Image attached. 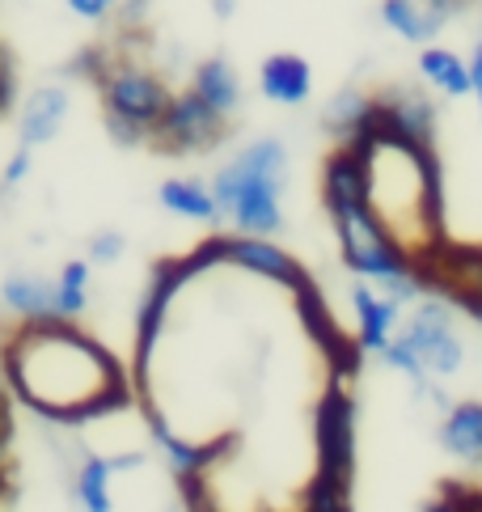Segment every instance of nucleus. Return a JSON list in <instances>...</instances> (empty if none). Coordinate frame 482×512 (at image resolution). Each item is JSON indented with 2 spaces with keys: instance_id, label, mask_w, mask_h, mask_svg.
<instances>
[{
  "instance_id": "obj_1",
  "label": "nucleus",
  "mask_w": 482,
  "mask_h": 512,
  "mask_svg": "<svg viewBox=\"0 0 482 512\" xmlns=\"http://www.w3.org/2000/svg\"><path fill=\"white\" fill-rule=\"evenodd\" d=\"M0 369L30 411L60 424H85L132 402L123 364L64 318L17 322L0 347Z\"/></svg>"
},
{
  "instance_id": "obj_2",
  "label": "nucleus",
  "mask_w": 482,
  "mask_h": 512,
  "mask_svg": "<svg viewBox=\"0 0 482 512\" xmlns=\"http://www.w3.org/2000/svg\"><path fill=\"white\" fill-rule=\"evenodd\" d=\"M284 170H288V157L280 140H254L250 149H241L212 182L220 216H229L237 233H250V237L280 233Z\"/></svg>"
},
{
  "instance_id": "obj_3",
  "label": "nucleus",
  "mask_w": 482,
  "mask_h": 512,
  "mask_svg": "<svg viewBox=\"0 0 482 512\" xmlns=\"http://www.w3.org/2000/svg\"><path fill=\"white\" fill-rule=\"evenodd\" d=\"M98 89H102L106 119L136 127V132H144L148 140H153V127L161 123V115L170 111V102H174V89L165 85L153 68L127 64V60L110 64L98 77Z\"/></svg>"
},
{
  "instance_id": "obj_4",
  "label": "nucleus",
  "mask_w": 482,
  "mask_h": 512,
  "mask_svg": "<svg viewBox=\"0 0 482 512\" xmlns=\"http://www.w3.org/2000/svg\"><path fill=\"white\" fill-rule=\"evenodd\" d=\"M313 445H318V474L351 483L356 479V398L347 377H335L313 411Z\"/></svg>"
},
{
  "instance_id": "obj_5",
  "label": "nucleus",
  "mask_w": 482,
  "mask_h": 512,
  "mask_svg": "<svg viewBox=\"0 0 482 512\" xmlns=\"http://www.w3.org/2000/svg\"><path fill=\"white\" fill-rule=\"evenodd\" d=\"M199 267L191 263V254L182 259H165L157 271H153V284H148L144 301H140V314H136V360H132V381L136 390L144 394L148 390V364H153V352L161 343V331H165V318H170V305L178 297V288L195 280Z\"/></svg>"
},
{
  "instance_id": "obj_6",
  "label": "nucleus",
  "mask_w": 482,
  "mask_h": 512,
  "mask_svg": "<svg viewBox=\"0 0 482 512\" xmlns=\"http://www.w3.org/2000/svg\"><path fill=\"white\" fill-rule=\"evenodd\" d=\"M225 127L229 119L212 111L195 89H182L174 94L170 111L161 115V123L153 127V149L157 153H174V157H187V153H212L220 140H225Z\"/></svg>"
},
{
  "instance_id": "obj_7",
  "label": "nucleus",
  "mask_w": 482,
  "mask_h": 512,
  "mask_svg": "<svg viewBox=\"0 0 482 512\" xmlns=\"http://www.w3.org/2000/svg\"><path fill=\"white\" fill-rule=\"evenodd\" d=\"M402 335L415 347V356L423 369H428V377H453L461 364H466V347H461V339L453 331L449 301H440V297L419 301L411 322L402 326Z\"/></svg>"
},
{
  "instance_id": "obj_8",
  "label": "nucleus",
  "mask_w": 482,
  "mask_h": 512,
  "mask_svg": "<svg viewBox=\"0 0 482 512\" xmlns=\"http://www.w3.org/2000/svg\"><path fill=\"white\" fill-rule=\"evenodd\" d=\"M292 297H296V318H301V326L309 331V339L330 356V364H335V373H339V377H351V373L360 369L364 347H360V343H351V339L339 331V322L330 318V305H326V297H322V288L309 280V284L296 288Z\"/></svg>"
},
{
  "instance_id": "obj_9",
  "label": "nucleus",
  "mask_w": 482,
  "mask_h": 512,
  "mask_svg": "<svg viewBox=\"0 0 482 512\" xmlns=\"http://www.w3.org/2000/svg\"><path fill=\"white\" fill-rule=\"evenodd\" d=\"M322 199H326L330 216L373 204V170H368V157L356 153L351 144H339L322 166Z\"/></svg>"
},
{
  "instance_id": "obj_10",
  "label": "nucleus",
  "mask_w": 482,
  "mask_h": 512,
  "mask_svg": "<svg viewBox=\"0 0 482 512\" xmlns=\"http://www.w3.org/2000/svg\"><path fill=\"white\" fill-rule=\"evenodd\" d=\"M229 263L241 271H254L271 284H284L288 292H296L301 284H309V271L292 259L284 246H275L271 237H250V233H233L229 237Z\"/></svg>"
},
{
  "instance_id": "obj_11",
  "label": "nucleus",
  "mask_w": 482,
  "mask_h": 512,
  "mask_svg": "<svg viewBox=\"0 0 482 512\" xmlns=\"http://www.w3.org/2000/svg\"><path fill=\"white\" fill-rule=\"evenodd\" d=\"M377 111H381V132L385 136H398V140H411V144H432V136H436V106L423 94L398 89V94L377 98Z\"/></svg>"
},
{
  "instance_id": "obj_12",
  "label": "nucleus",
  "mask_w": 482,
  "mask_h": 512,
  "mask_svg": "<svg viewBox=\"0 0 482 512\" xmlns=\"http://www.w3.org/2000/svg\"><path fill=\"white\" fill-rule=\"evenodd\" d=\"M148 432H153L157 449L165 453V462L174 466L178 479H203L212 462H220V453H225L229 441H216V445H195V441H182V436L165 424L161 411H148Z\"/></svg>"
},
{
  "instance_id": "obj_13",
  "label": "nucleus",
  "mask_w": 482,
  "mask_h": 512,
  "mask_svg": "<svg viewBox=\"0 0 482 512\" xmlns=\"http://www.w3.org/2000/svg\"><path fill=\"white\" fill-rule=\"evenodd\" d=\"M351 309H356V343L364 352H385V343L394 339L398 331V301L394 297H381L368 284L351 288Z\"/></svg>"
},
{
  "instance_id": "obj_14",
  "label": "nucleus",
  "mask_w": 482,
  "mask_h": 512,
  "mask_svg": "<svg viewBox=\"0 0 482 512\" xmlns=\"http://www.w3.org/2000/svg\"><path fill=\"white\" fill-rule=\"evenodd\" d=\"M258 85H263V98L280 102V106H301L313 94V68L309 60L280 51V56H267L263 72H258Z\"/></svg>"
},
{
  "instance_id": "obj_15",
  "label": "nucleus",
  "mask_w": 482,
  "mask_h": 512,
  "mask_svg": "<svg viewBox=\"0 0 482 512\" xmlns=\"http://www.w3.org/2000/svg\"><path fill=\"white\" fill-rule=\"evenodd\" d=\"M440 445L449 449L457 462L482 466V402H453L440 424Z\"/></svg>"
},
{
  "instance_id": "obj_16",
  "label": "nucleus",
  "mask_w": 482,
  "mask_h": 512,
  "mask_svg": "<svg viewBox=\"0 0 482 512\" xmlns=\"http://www.w3.org/2000/svg\"><path fill=\"white\" fill-rule=\"evenodd\" d=\"M64 115H68V89H60V85L34 89V94L26 98V106H22V144L26 149L47 144L64 127Z\"/></svg>"
},
{
  "instance_id": "obj_17",
  "label": "nucleus",
  "mask_w": 482,
  "mask_h": 512,
  "mask_svg": "<svg viewBox=\"0 0 482 512\" xmlns=\"http://www.w3.org/2000/svg\"><path fill=\"white\" fill-rule=\"evenodd\" d=\"M0 305L17 322H47L55 318V280L43 276H9L0 288Z\"/></svg>"
},
{
  "instance_id": "obj_18",
  "label": "nucleus",
  "mask_w": 482,
  "mask_h": 512,
  "mask_svg": "<svg viewBox=\"0 0 482 512\" xmlns=\"http://www.w3.org/2000/svg\"><path fill=\"white\" fill-rule=\"evenodd\" d=\"M191 89L212 106V111L225 115V119L241 106V77H237V68H233L229 60H220V56L203 60V64L195 68Z\"/></svg>"
},
{
  "instance_id": "obj_19",
  "label": "nucleus",
  "mask_w": 482,
  "mask_h": 512,
  "mask_svg": "<svg viewBox=\"0 0 482 512\" xmlns=\"http://www.w3.org/2000/svg\"><path fill=\"white\" fill-rule=\"evenodd\" d=\"M419 72L440 89V94H449V98H466V94H474L470 60H461L457 51H449V47H423Z\"/></svg>"
},
{
  "instance_id": "obj_20",
  "label": "nucleus",
  "mask_w": 482,
  "mask_h": 512,
  "mask_svg": "<svg viewBox=\"0 0 482 512\" xmlns=\"http://www.w3.org/2000/svg\"><path fill=\"white\" fill-rule=\"evenodd\" d=\"M161 208L174 212V216H187V221H216L220 216V204H216V191L203 187L195 178H170L161 182Z\"/></svg>"
},
{
  "instance_id": "obj_21",
  "label": "nucleus",
  "mask_w": 482,
  "mask_h": 512,
  "mask_svg": "<svg viewBox=\"0 0 482 512\" xmlns=\"http://www.w3.org/2000/svg\"><path fill=\"white\" fill-rule=\"evenodd\" d=\"M381 17H385L389 30L402 34L406 43H428L432 34L444 26L432 13L428 0H381Z\"/></svg>"
},
{
  "instance_id": "obj_22",
  "label": "nucleus",
  "mask_w": 482,
  "mask_h": 512,
  "mask_svg": "<svg viewBox=\"0 0 482 512\" xmlns=\"http://www.w3.org/2000/svg\"><path fill=\"white\" fill-rule=\"evenodd\" d=\"M85 305H89V263L72 259L55 276V318L77 322L85 314Z\"/></svg>"
},
{
  "instance_id": "obj_23",
  "label": "nucleus",
  "mask_w": 482,
  "mask_h": 512,
  "mask_svg": "<svg viewBox=\"0 0 482 512\" xmlns=\"http://www.w3.org/2000/svg\"><path fill=\"white\" fill-rule=\"evenodd\" d=\"M110 474H115V466H110V457H98L89 453L81 470H77V500L85 512H110L115 504H110Z\"/></svg>"
},
{
  "instance_id": "obj_24",
  "label": "nucleus",
  "mask_w": 482,
  "mask_h": 512,
  "mask_svg": "<svg viewBox=\"0 0 482 512\" xmlns=\"http://www.w3.org/2000/svg\"><path fill=\"white\" fill-rule=\"evenodd\" d=\"M301 512H351V483L313 470V479L301 496Z\"/></svg>"
},
{
  "instance_id": "obj_25",
  "label": "nucleus",
  "mask_w": 482,
  "mask_h": 512,
  "mask_svg": "<svg viewBox=\"0 0 482 512\" xmlns=\"http://www.w3.org/2000/svg\"><path fill=\"white\" fill-rule=\"evenodd\" d=\"M368 106H373V98H364V94H356V89H343V94L326 106V127L335 132L339 140H347L356 127L364 123V115H368Z\"/></svg>"
},
{
  "instance_id": "obj_26",
  "label": "nucleus",
  "mask_w": 482,
  "mask_h": 512,
  "mask_svg": "<svg viewBox=\"0 0 482 512\" xmlns=\"http://www.w3.org/2000/svg\"><path fill=\"white\" fill-rule=\"evenodd\" d=\"M123 254V237L119 233H94L89 237V259L94 263H115Z\"/></svg>"
},
{
  "instance_id": "obj_27",
  "label": "nucleus",
  "mask_w": 482,
  "mask_h": 512,
  "mask_svg": "<svg viewBox=\"0 0 482 512\" xmlns=\"http://www.w3.org/2000/svg\"><path fill=\"white\" fill-rule=\"evenodd\" d=\"M9 441H13V398H9V386L0 381V462L9 453Z\"/></svg>"
},
{
  "instance_id": "obj_28",
  "label": "nucleus",
  "mask_w": 482,
  "mask_h": 512,
  "mask_svg": "<svg viewBox=\"0 0 482 512\" xmlns=\"http://www.w3.org/2000/svg\"><path fill=\"white\" fill-rule=\"evenodd\" d=\"M115 5H119V0H68V9L77 17H85V22H102V17Z\"/></svg>"
},
{
  "instance_id": "obj_29",
  "label": "nucleus",
  "mask_w": 482,
  "mask_h": 512,
  "mask_svg": "<svg viewBox=\"0 0 482 512\" xmlns=\"http://www.w3.org/2000/svg\"><path fill=\"white\" fill-rule=\"evenodd\" d=\"M26 174H30V149L22 144V149H17V153L9 157V166H5V178H0V182H5V187H17V182H22Z\"/></svg>"
},
{
  "instance_id": "obj_30",
  "label": "nucleus",
  "mask_w": 482,
  "mask_h": 512,
  "mask_svg": "<svg viewBox=\"0 0 482 512\" xmlns=\"http://www.w3.org/2000/svg\"><path fill=\"white\" fill-rule=\"evenodd\" d=\"M9 102H13V64L0 51V111H9Z\"/></svg>"
},
{
  "instance_id": "obj_31",
  "label": "nucleus",
  "mask_w": 482,
  "mask_h": 512,
  "mask_svg": "<svg viewBox=\"0 0 482 512\" xmlns=\"http://www.w3.org/2000/svg\"><path fill=\"white\" fill-rule=\"evenodd\" d=\"M470 72H474V98H478V115H482V43H478L474 60H470Z\"/></svg>"
},
{
  "instance_id": "obj_32",
  "label": "nucleus",
  "mask_w": 482,
  "mask_h": 512,
  "mask_svg": "<svg viewBox=\"0 0 482 512\" xmlns=\"http://www.w3.org/2000/svg\"><path fill=\"white\" fill-rule=\"evenodd\" d=\"M428 5H432V13L440 17V22H449V17H453L461 5H466V0H428Z\"/></svg>"
},
{
  "instance_id": "obj_33",
  "label": "nucleus",
  "mask_w": 482,
  "mask_h": 512,
  "mask_svg": "<svg viewBox=\"0 0 482 512\" xmlns=\"http://www.w3.org/2000/svg\"><path fill=\"white\" fill-rule=\"evenodd\" d=\"M0 491H5V483H0Z\"/></svg>"
}]
</instances>
